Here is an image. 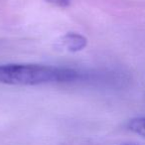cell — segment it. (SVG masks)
I'll return each mask as SVG.
<instances>
[{
    "mask_svg": "<svg viewBox=\"0 0 145 145\" xmlns=\"http://www.w3.org/2000/svg\"><path fill=\"white\" fill-rule=\"evenodd\" d=\"M80 79L78 71L66 67L39 64L0 65V84L11 86H38L72 83Z\"/></svg>",
    "mask_w": 145,
    "mask_h": 145,
    "instance_id": "6da1fadb",
    "label": "cell"
},
{
    "mask_svg": "<svg viewBox=\"0 0 145 145\" xmlns=\"http://www.w3.org/2000/svg\"><path fill=\"white\" fill-rule=\"evenodd\" d=\"M62 44L70 52H78L87 46L88 40L78 33H68L62 39Z\"/></svg>",
    "mask_w": 145,
    "mask_h": 145,
    "instance_id": "7a4b0ae2",
    "label": "cell"
},
{
    "mask_svg": "<svg viewBox=\"0 0 145 145\" xmlns=\"http://www.w3.org/2000/svg\"><path fill=\"white\" fill-rule=\"evenodd\" d=\"M127 128L132 133L145 138V116L132 118L127 123Z\"/></svg>",
    "mask_w": 145,
    "mask_h": 145,
    "instance_id": "3957f363",
    "label": "cell"
},
{
    "mask_svg": "<svg viewBox=\"0 0 145 145\" xmlns=\"http://www.w3.org/2000/svg\"><path fill=\"white\" fill-rule=\"evenodd\" d=\"M56 4L60 5V6H67V5L70 4L71 0H53Z\"/></svg>",
    "mask_w": 145,
    "mask_h": 145,
    "instance_id": "277c9868",
    "label": "cell"
},
{
    "mask_svg": "<svg viewBox=\"0 0 145 145\" xmlns=\"http://www.w3.org/2000/svg\"><path fill=\"white\" fill-rule=\"evenodd\" d=\"M124 145H135V144H124Z\"/></svg>",
    "mask_w": 145,
    "mask_h": 145,
    "instance_id": "5b68a950",
    "label": "cell"
}]
</instances>
